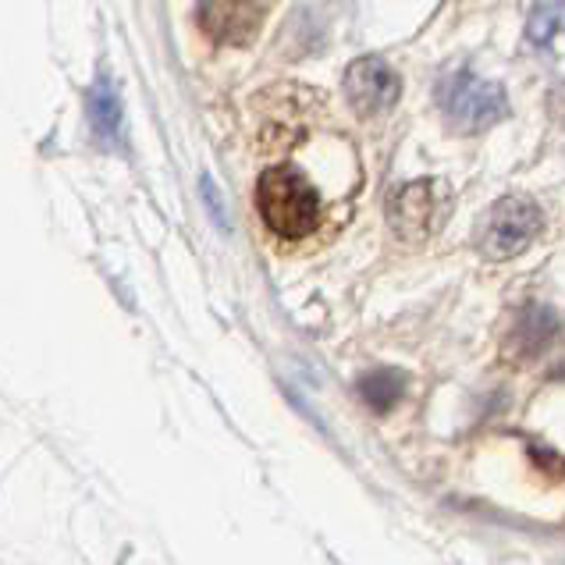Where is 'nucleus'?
Wrapping results in <instances>:
<instances>
[{
    "label": "nucleus",
    "instance_id": "9d476101",
    "mask_svg": "<svg viewBox=\"0 0 565 565\" xmlns=\"http://www.w3.org/2000/svg\"><path fill=\"white\" fill-rule=\"evenodd\" d=\"M360 395L370 409L387 413L402 395H406V377H402L398 370H374V374H366L360 381Z\"/></svg>",
    "mask_w": 565,
    "mask_h": 565
},
{
    "label": "nucleus",
    "instance_id": "7ed1b4c3",
    "mask_svg": "<svg viewBox=\"0 0 565 565\" xmlns=\"http://www.w3.org/2000/svg\"><path fill=\"white\" fill-rule=\"evenodd\" d=\"M541 224H544L541 210L530 200L520 196L498 200L480 224L477 246L488 260H512V256H520L541 235Z\"/></svg>",
    "mask_w": 565,
    "mask_h": 565
},
{
    "label": "nucleus",
    "instance_id": "f03ea898",
    "mask_svg": "<svg viewBox=\"0 0 565 565\" xmlns=\"http://www.w3.org/2000/svg\"><path fill=\"white\" fill-rule=\"evenodd\" d=\"M438 107L451 132L477 136L509 115V96L498 83H488V78L459 68L438 83Z\"/></svg>",
    "mask_w": 565,
    "mask_h": 565
},
{
    "label": "nucleus",
    "instance_id": "423d86ee",
    "mask_svg": "<svg viewBox=\"0 0 565 565\" xmlns=\"http://www.w3.org/2000/svg\"><path fill=\"white\" fill-rule=\"evenodd\" d=\"M562 331V320L552 306H526V310L515 313L509 338H505V356L512 363H526L541 356V352L552 349V342Z\"/></svg>",
    "mask_w": 565,
    "mask_h": 565
},
{
    "label": "nucleus",
    "instance_id": "6e6552de",
    "mask_svg": "<svg viewBox=\"0 0 565 565\" xmlns=\"http://www.w3.org/2000/svg\"><path fill=\"white\" fill-rule=\"evenodd\" d=\"M526 36L541 54L562 57L565 54V0H537L530 11Z\"/></svg>",
    "mask_w": 565,
    "mask_h": 565
},
{
    "label": "nucleus",
    "instance_id": "0eeeda50",
    "mask_svg": "<svg viewBox=\"0 0 565 565\" xmlns=\"http://www.w3.org/2000/svg\"><path fill=\"white\" fill-rule=\"evenodd\" d=\"M434 189H438L434 182H413L395 196L392 221H395V232L402 238H424L434 228L438 210H441V200L434 196Z\"/></svg>",
    "mask_w": 565,
    "mask_h": 565
},
{
    "label": "nucleus",
    "instance_id": "1a4fd4ad",
    "mask_svg": "<svg viewBox=\"0 0 565 565\" xmlns=\"http://www.w3.org/2000/svg\"><path fill=\"white\" fill-rule=\"evenodd\" d=\"M89 125H93V136L104 142V147H118L121 139V104H118V93L115 86L100 78L93 89H89Z\"/></svg>",
    "mask_w": 565,
    "mask_h": 565
},
{
    "label": "nucleus",
    "instance_id": "f257e3e1",
    "mask_svg": "<svg viewBox=\"0 0 565 565\" xmlns=\"http://www.w3.org/2000/svg\"><path fill=\"white\" fill-rule=\"evenodd\" d=\"M256 206L264 224L281 238H302L320 224V196L296 168H270L256 182Z\"/></svg>",
    "mask_w": 565,
    "mask_h": 565
},
{
    "label": "nucleus",
    "instance_id": "39448f33",
    "mask_svg": "<svg viewBox=\"0 0 565 565\" xmlns=\"http://www.w3.org/2000/svg\"><path fill=\"white\" fill-rule=\"evenodd\" d=\"M267 14V0H203L200 25L217 43H249Z\"/></svg>",
    "mask_w": 565,
    "mask_h": 565
},
{
    "label": "nucleus",
    "instance_id": "20e7f679",
    "mask_svg": "<svg viewBox=\"0 0 565 565\" xmlns=\"http://www.w3.org/2000/svg\"><path fill=\"white\" fill-rule=\"evenodd\" d=\"M398 93H402V78L381 57H360L349 64L345 96L360 118H377L384 110H392L398 104Z\"/></svg>",
    "mask_w": 565,
    "mask_h": 565
}]
</instances>
